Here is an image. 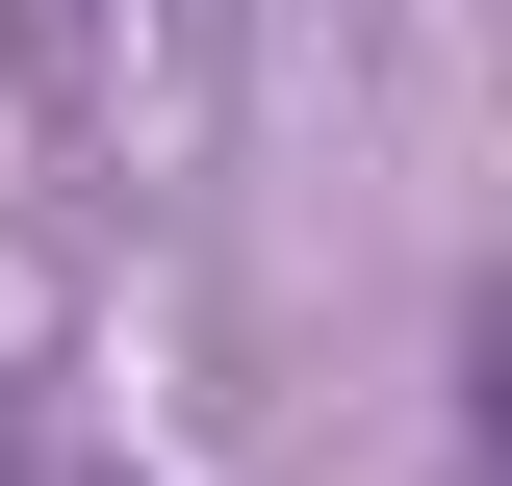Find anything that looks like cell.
<instances>
[{"instance_id": "obj_1", "label": "cell", "mask_w": 512, "mask_h": 486, "mask_svg": "<svg viewBox=\"0 0 512 486\" xmlns=\"http://www.w3.org/2000/svg\"><path fill=\"white\" fill-rule=\"evenodd\" d=\"M487 461H512V307H487Z\"/></svg>"}]
</instances>
